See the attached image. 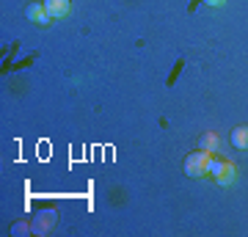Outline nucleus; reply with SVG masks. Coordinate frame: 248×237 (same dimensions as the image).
<instances>
[{"instance_id": "nucleus-1", "label": "nucleus", "mask_w": 248, "mask_h": 237, "mask_svg": "<svg viewBox=\"0 0 248 237\" xmlns=\"http://www.w3.org/2000/svg\"><path fill=\"white\" fill-rule=\"evenodd\" d=\"M210 160H213V155L207 149H199V152H193V155H187L185 174L190 176V179H204V176H210Z\"/></svg>"}, {"instance_id": "nucleus-2", "label": "nucleus", "mask_w": 248, "mask_h": 237, "mask_svg": "<svg viewBox=\"0 0 248 237\" xmlns=\"http://www.w3.org/2000/svg\"><path fill=\"white\" fill-rule=\"evenodd\" d=\"M210 176H215V182L221 185V188H229V185H234V179H237V171H234L232 163H226V160H221V158H213L210 160Z\"/></svg>"}, {"instance_id": "nucleus-3", "label": "nucleus", "mask_w": 248, "mask_h": 237, "mask_svg": "<svg viewBox=\"0 0 248 237\" xmlns=\"http://www.w3.org/2000/svg\"><path fill=\"white\" fill-rule=\"evenodd\" d=\"M25 17L31 19V22H36L39 28H47V25H50V19H53L50 14H47L45 3H31V6L25 9Z\"/></svg>"}, {"instance_id": "nucleus-4", "label": "nucleus", "mask_w": 248, "mask_h": 237, "mask_svg": "<svg viewBox=\"0 0 248 237\" xmlns=\"http://www.w3.org/2000/svg\"><path fill=\"white\" fill-rule=\"evenodd\" d=\"M45 9L53 19H61L69 14V0H45Z\"/></svg>"}, {"instance_id": "nucleus-5", "label": "nucleus", "mask_w": 248, "mask_h": 237, "mask_svg": "<svg viewBox=\"0 0 248 237\" xmlns=\"http://www.w3.org/2000/svg\"><path fill=\"white\" fill-rule=\"evenodd\" d=\"M232 146L234 149H248V127H234L232 130Z\"/></svg>"}, {"instance_id": "nucleus-6", "label": "nucleus", "mask_w": 248, "mask_h": 237, "mask_svg": "<svg viewBox=\"0 0 248 237\" xmlns=\"http://www.w3.org/2000/svg\"><path fill=\"white\" fill-rule=\"evenodd\" d=\"M202 149H207L210 155H218V152H221V141H218V135H215V132H204Z\"/></svg>"}, {"instance_id": "nucleus-7", "label": "nucleus", "mask_w": 248, "mask_h": 237, "mask_svg": "<svg viewBox=\"0 0 248 237\" xmlns=\"http://www.w3.org/2000/svg\"><path fill=\"white\" fill-rule=\"evenodd\" d=\"M207 6H221V3H226V0H204Z\"/></svg>"}]
</instances>
